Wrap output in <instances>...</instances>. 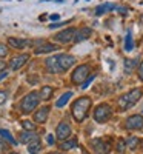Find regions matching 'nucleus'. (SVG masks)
I'll return each instance as SVG.
<instances>
[{"label": "nucleus", "mask_w": 143, "mask_h": 154, "mask_svg": "<svg viewBox=\"0 0 143 154\" xmlns=\"http://www.w3.org/2000/svg\"><path fill=\"white\" fill-rule=\"evenodd\" d=\"M91 108V99L89 97H79L72 103V117L77 122H83Z\"/></svg>", "instance_id": "f257e3e1"}, {"label": "nucleus", "mask_w": 143, "mask_h": 154, "mask_svg": "<svg viewBox=\"0 0 143 154\" xmlns=\"http://www.w3.org/2000/svg\"><path fill=\"white\" fill-rule=\"evenodd\" d=\"M141 94H143L141 88H134V89H131L128 94L122 96V97L119 99V106H120V109H128V108L134 106L137 102L140 100Z\"/></svg>", "instance_id": "f03ea898"}, {"label": "nucleus", "mask_w": 143, "mask_h": 154, "mask_svg": "<svg viewBox=\"0 0 143 154\" xmlns=\"http://www.w3.org/2000/svg\"><path fill=\"white\" fill-rule=\"evenodd\" d=\"M38 102H40V94H38V93L32 91V93L26 94V96L22 99V102H20V109H22V112H25V114L32 112V111L37 108Z\"/></svg>", "instance_id": "7ed1b4c3"}, {"label": "nucleus", "mask_w": 143, "mask_h": 154, "mask_svg": "<svg viewBox=\"0 0 143 154\" xmlns=\"http://www.w3.org/2000/svg\"><path fill=\"white\" fill-rule=\"evenodd\" d=\"M89 72H91V66H89V65H80V66H77L75 71H74L72 75H71L72 83H74V85H82V83H85L86 79L91 75Z\"/></svg>", "instance_id": "20e7f679"}, {"label": "nucleus", "mask_w": 143, "mask_h": 154, "mask_svg": "<svg viewBox=\"0 0 143 154\" xmlns=\"http://www.w3.org/2000/svg\"><path fill=\"white\" fill-rule=\"evenodd\" d=\"M111 114H112V108H111L108 103H102V105H99V106L96 108V111H94V119H96V122L103 123V122L109 120Z\"/></svg>", "instance_id": "39448f33"}, {"label": "nucleus", "mask_w": 143, "mask_h": 154, "mask_svg": "<svg viewBox=\"0 0 143 154\" xmlns=\"http://www.w3.org/2000/svg\"><path fill=\"white\" fill-rule=\"evenodd\" d=\"M75 34H77V29L75 28H66L60 32H57L54 35V40L56 42H60V43H69L75 38Z\"/></svg>", "instance_id": "423d86ee"}, {"label": "nucleus", "mask_w": 143, "mask_h": 154, "mask_svg": "<svg viewBox=\"0 0 143 154\" xmlns=\"http://www.w3.org/2000/svg\"><path fill=\"white\" fill-rule=\"evenodd\" d=\"M91 146L94 148V151L97 154H108L111 151V145L108 140L105 139H94V140H91Z\"/></svg>", "instance_id": "0eeeda50"}, {"label": "nucleus", "mask_w": 143, "mask_h": 154, "mask_svg": "<svg viewBox=\"0 0 143 154\" xmlns=\"http://www.w3.org/2000/svg\"><path fill=\"white\" fill-rule=\"evenodd\" d=\"M71 133H72V130H71V125L68 123V122H60L59 125H57V130H56V137L59 139V140H66L69 136H71Z\"/></svg>", "instance_id": "6e6552de"}, {"label": "nucleus", "mask_w": 143, "mask_h": 154, "mask_svg": "<svg viewBox=\"0 0 143 154\" xmlns=\"http://www.w3.org/2000/svg\"><path fill=\"white\" fill-rule=\"evenodd\" d=\"M57 59H59V65H60L62 71L69 69L71 66H74V63H75V59L71 54H59Z\"/></svg>", "instance_id": "1a4fd4ad"}, {"label": "nucleus", "mask_w": 143, "mask_h": 154, "mask_svg": "<svg viewBox=\"0 0 143 154\" xmlns=\"http://www.w3.org/2000/svg\"><path fill=\"white\" fill-rule=\"evenodd\" d=\"M126 128L128 130H141L143 128V117L138 114H134L126 119Z\"/></svg>", "instance_id": "9d476101"}, {"label": "nucleus", "mask_w": 143, "mask_h": 154, "mask_svg": "<svg viewBox=\"0 0 143 154\" xmlns=\"http://www.w3.org/2000/svg\"><path fill=\"white\" fill-rule=\"evenodd\" d=\"M28 59H29V54H20V56H16L14 59H11V62H9V68L12 69V71H17V69H20L25 63L28 62Z\"/></svg>", "instance_id": "9b49d317"}, {"label": "nucleus", "mask_w": 143, "mask_h": 154, "mask_svg": "<svg viewBox=\"0 0 143 154\" xmlns=\"http://www.w3.org/2000/svg\"><path fill=\"white\" fill-rule=\"evenodd\" d=\"M45 66L49 72H53V74H57V72H62V68L59 65V59L57 56H53V57H48L45 60Z\"/></svg>", "instance_id": "f8f14e48"}, {"label": "nucleus", "mask_w": 143, "mask_h": 154, "mask_svg": "<svg viewBox=\"0 0 143 154\" xmlns=\"http://www.w3.org/2000/svg\"><path fill=\"white\" fill-rule=\"evenodd\" d=\"M8 45L16 48V49H23L29 45H32L31 40H26V38H16V37H9L8 38Z\"/></svg>", "instance_id": "ddd939ff"}, {"label": "nucleus", "mask_w": 143, "mask_h": 154, "mask_svg": "<svg viewBox=\"0 0 143 154\" xmlns=\"http://www.w3.org/2000/svg\"><path fill=\"white\" fill-rule=\"evenodd\" d=\"M38 140H40L38 139V134L34 133V131H23L20 134V142L25 143V145H31L34 142H38Z\"/></svg>", "instance_id": "4468645a"}, {"label": "nucleus", "mask_w": 143, "mask_h": 154, "mask_svg": "<svg viewBox=\"0 0 143 154\" xmlns=\"http://www.w3.org/2000/svg\"><path fill=\"white\" fill-rule=\"evenodd\" d=\"M48 116H49V106H42L38 108L34 114V120L37 123H45L48 120Z\"/></svg>", "instance_id": "2eb2a0df"}, {"label": "nucleus", "mask_w": 143, "mask_h": 154, "mask_svg": "<svg viewBox=\"0 0 143 154\" xmlns=\"http://www.w3.org/2000/svg\"><path fill=\"white\" fill-rule=\"evenodd\" d=\"M59 48L60 46H57L54 43H43L35 48V54H48V53H53V51H57Z\"/></svg>", "instance_id": "dca6fc26"}, {"label": "nucleus", "mask_w": 143, "mask_h": 154, "mask_svg": "<svg viewBox=\"0 0 143 154\" xmlns=\"http://www.w3.org/2000/svg\"><path fill=\"white\" fill-rule=\"evenodd\" d=\"M91 34H93V29L88 28V26H85V28H82V29L77 31L74 42H82V40H86V38H89V37H91Z\"/></svg>", "instance_id": "f3484780"}, {"label": "nucleus", "mask_w": 143, "mask_h": 154, "mask_svg": "<svg viewBox=\"0 0 143 154\" xmlns=\"http://www.w3.org/2000/svg\"><path fill=\"white\" fill-rule=\"evenodd\" d=\"M38 94H40V99L42 100H49L51 97H53V94H54V89L51 88V86H43Z\"/></svg>", "instance_id": "a211bd4d"}, {"label": "nucleus", "mask_w": 143, "mask_h": 154, "mask_svg": "<svg viewBox=\"0 0 143 154\" xmlns=\"http://www.w3.org/2000/svg\"><path fill=\"white\" fill-rule=\"evenodd\" d=\"M72 97V93L71 91H66V93H65V94H62V97L56 102V106L57 108H62V106H65V105H66L68 103V102H69V99Z\"/></svg>", "instance_id": "6ab92c4d"}, {"label": "nucleus", "mask_w": 143, "mask_h": 154, "mask_svg": "<svg viewBox=\"0 0 143 154\" xmlns=\"http://www.w3.org/2000/svg\"><path fill=\"white\" fill-rule=\"evenodd\" d=\"M137 65H140L138 59H126V60H125V71H126V72H131V71L135 69Z\"/></svg>", "instance_id": "aec40b11"}, {"label": "nucleus", "mask_w": 143, "mask_h": 154, "mask_svg": "<svg viewBox=\"0 0 143 154\" xmlns=\"http://www.w3.org/2000/svg\"><path fill=\"white\" fill-rule=\"evenodd\" d=\"M115 6L112 5V3H103V5H99L97 8H96V16H102V14H105V12H108V11H111V9H114Z\"/></svg>", "instance_id": "412c9836"}, {"label": "nucleus", "mask_w": 143, "mask_h": 154, "mask_svg": "<svg viewBox=\"0 0 143 154\" xmlns=\"http://www.w3.org/2000/svg\"><path fill=\"white\" fill-rule=\"evenodd\" d=\"M77 146V140L75 139H71V140H65V142L60 145V149L62 151H68V149H72Z\"/></svg>", "instance_id": "4be33fe9"}, {"label": "nucleus", "mask_w": 143, "mask_h": 154, "mask_svg": "<svg viewBox=\"0 0 143 154\" xmlns=\"http://www.w3.org/2000/svg\"><path fill=\"white\" fill-rule=\"evenodd\" d=\"M132 48H134L132 34L131 32H126V37H125V51H131Z\"/></svg>", "instance_id": "5701e85b"}, {"label": "nucleus", "mask_w": 143, "mask_h": 154, "mask_svg": "<svg viewBox=\"0 0 143 154\" xmlns=\"http://www.w3.org/2000/svg\"><path fill=\"white\" fill-rule=\"evenodd\" d=\"M0 136H2L6 142H9L11 145H17V142H16V139L12 137L11 134H9V131H6V130H0Z\"/></svg>", "instance_id": "b1692460"}, {"label": "nucleus", "mask_w": 143, "mask_h": 154, "mask_svg": "<svg viewBox=\"0 0 143 154\" xmlns=\"http://www.w3.org/2000/svg\"><path fill=\"white\" fill-rule=\"evenodd\" d=\"M28 151L31 152V154H38L42 151V143H40V140L38 142H34V143H31L29 146H28Z\"/></svg>", "instance_id": "393cba45"}, {"label": "nucleus", "mask_w": 143, "mask_h": 154, "mask_svg": "<svg viewBox=\"0 0 143 154\" xmlns=\"http://www.w3.org/2000/svg\"><path fill=\"white\" fill-rule=\"evenodd\" d=\"M138 143H140V140H138L137 137H134V136H132V137H129V139L126 140V146H128V148H131V149H135V148L138 146Z\"/></svg>", "instance_id": "a878e982"}, {"label": "nucleus", "mask_w": 143, "mask_h": 154, "mask_svg": "<svg viewBox=\"0 0 143 154\" xmlns=\"http://www.w3.org/2000/svg\"><path fill=\"white\" fill-rule=\"evenodd\" d=\"M22 126L25 131H35V123H32L31 120H22Z\"/></svg>", "instance_id": "bb28decb"}, {"label": "nucleus", "mask_w": 143, "mask_h": 154, "mask_svg": "<svg viewBox=\"0 0 143 154\" xmlns=\"http://www.w3.org/2000/svg\"><path fill=\"white\" fill-rule=\"evenodd\" d=\"M125 145H126V142H125L123 139H119V140H117V146H115L117 152H120V154H122V152L126 149V146H125Z\"/></svg>", "instance_id": "cd10ccee"}, {"label": "nucleus", "mask_w": 143, "mask_h": 154, "mask_svg": "<svg viewBox=\"0 0 143 154\" xmlns=\"http://www.w3.org/2000/svg\"><path fill=\"white\" fill-rule=\"evenodd\" d=\"M94 77H96V74H91V75L88 77V79H86V82H85V83L82 85V89H85V88H88V86L91 85V82H93V80H94Z\"/></svg>", "instance_id": "c85d7f7f"}, {"label": "nucleus", "mask_w": 143, "mask_h": 154, "mask_svg": "<svg viewBox=\"0 0 143 154\" xmlns=\"http://www.w3.org/2000/svg\"><path fill=\"white\" fill-rule=\"evenodd\" d=\"M8 54V46L3 45V43H0V57H5Z\"/></svg>", "instance_id": "c756f323"}, {"label": "nucleus", "mask_w": 143, "mask_h": 154, "mask_svg": "<svg viewBox=\"0 0 143 154\" xmlns=\"http://www.w3.org/2000/svg\"><path fill=\"white\" fill-rule=\"evenodd\" d=\"M8 99V93L6 91H0V105H3Z\"/></svg>", "instance_id": "7c9ffc66"}, {"label": "nucleus", "mask_w": 143, "mask_h": 154, "mask_svg": "<svg viewBox=\"0 0 143 154\" xmlns=\"http://www.w3.org/2000/svg\"><path fill=\"white\" fill-rule=\"evenodd\" d=\"M137 72H138V77H140V80L143 82V62L138 65V68H137Z\"/></svg>", "instance_id": "2f4dec72"}, {"label": "nucleus", "mask_w": 143, "mask_h": 154, "mask_svg": "<svg viewBox=\"0 0 143 154\" xmlns=\"http://www.w3.org/2000/svg\"><path fill=\"white\" fill-rule=\"evenodd\" d=\"M66 22H57V23H51L49 28H57V26H62V25H65Z\"/></svg>", "instance_id": "473e14b6"}, {"label": "nucleus", "mask_w": 143, "mask_h": 154, "mask_svg": "<svg viewBox=\"0 0 143 154\" xmlns=\"http://www.w3.org/2000/svg\"><path fill=\"white\" fill-rule=\"evenodd\" d=\"M46 142H48L49 145H53V143H54V137H53V136H48V137H46Z\"/></svg>", "instance_id": "72a5a7b5"}, {"label": "nucleus", "mask_w": 143, "mask_h": 154, "mask_svg": "<svg viewBox=\"0 0 143 154\" xmlns=\"http://www.w3.org/2000/svg\"><path fill=\"white\" fill-rule=\"evenodd\" d=\"M5 66H6V63L0 60V72H3V71H5Z\"/></svg>", "instance_id": "f704fd0d"}, {"label": "nucleus", "mask_w": 143, "mask_h": 154, "mask_svg": "<svg viewBox=\"0 0 143 154\" xmlns=\"http://www.w3.org/2000/svg\"><path fill=\"white\" fill-rule=\"evenodd\" d=\"M6 75H8V71H3V72H0V80H2V79H5Z\"/></svg>", "instance_id": "c9c22d12"}, {"label": "nucleus", "mask_w": 143, "mask_h": 154, "mask_svg": "<svg viewBox=\"0 0 143 154\" xmlns=\"http://www.w3.org/2000/svg\"><path fill=\"white\" fill-rule=\"evenodd\" d=\"M57 19H59L57 14H53V16H51V20H57Z\"/></svg>", "instance_id": "e433bc0d"}, {"label": "nucleus", "mask_w": 143, "mask_h": 154, "mask_svg": "<svg viewBox=\"0 0 143 154\" xmlns=\"http://www.w3.org/2000/svg\"><path fill=\"white\" fill-rule=\"evenodd\" d=\"M82 154H89V152H88V151H86L85 148H82Z\"/></svg>", "instance_id": "4c0bfd02"}, {"label": "nucleus", "mask_w": 143, "mask_h": 154, "mask_svg": "<svg viewBox=\"0 0 143 154\" xmlns=\"http://www.w3.org/2000/svg\"><path fill=\"white\" fill-rule=\"evenodd\" d=\"M8 154H19V152H8Z\"/></svg>", "instance_id": "58836bf2"}, {"label": "nucleus", "mask_w": 143, "mask_h": 154, "mask_svg": "<svg viewBox=\"0 0 143 154\" xmlns=\"http://www.w3.org/2000/svg\"><path fill=\"white\" fill-rule=\"evenodd\" d=\"M51 154H57V152H51Z\"/></svg>", "instance_id": "ea45409f"}, {"label": "nucleus", "mask_w": 143, "mask_h": 154, "mask_svg": "<svg viewBox=\"0 0 143 154\" xmlns=\"http://www.w3.org/2000/svg\"><path fill=\"white\" fill-rule=\"evenodd\" d=\"M0 146H2V142H0Z\"/></svg>", "instance_id": "a19ab883"}]
</instances>
